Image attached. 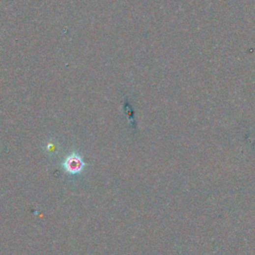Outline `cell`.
I'll list each match as a JSON object with an SVG mask.
<instances>
[{
    "label": "cell",
    "instance_id": "cell-1",
    "mask_svg": "<svg viewBox=\"0 0 255 255\" xmlns=\"http://www.w3.org/2000/svg\"><path fill=\"white\" fill-rule=\"evenodd\" d=\"M61 166L67 173L75 175L81 173L84 170L86 163L84 162L82 156L78 152L73 151L65 157Z\"/></svg>",
    "mask_w": 255,
    "mask_h": 255
}]
</instances>
